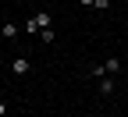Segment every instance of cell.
<instances>
[{
    "label": "cell",
    "instance_id": "5b68a950",
    "mask_svg": "<svg viewBox=\"0 0 128 117\" xmlns=\"http://www.w3.org/2000/svg\"><path fill=\"white\" fill-rule=\"evenodd\" d=\"M36 21H39V28H50V14L39 11V14H36Z\"/></svg>",
    "mask_w": 128,
    "mask_h": 117
},
{
    "label": "cell",
    "instance_id": "8992f818",
    "mask_svg": "<svg viewBox=\"0 0 128 117\" xmlns=\"http://www.w3.org/2000/svg\"><path fill=\"white\" fill-rule=\"evenodd\" d=\"M4 114H7V103H4V99H0V117H4Z\"/></svg>",
    "mask_w": 128,
    "mask_h": 117
},
{
    "label": "cell",
    "instance_id": "6da1fadb",
    "mask_svg": "<svg viewBox=\"0 0 128 117\" xmlns=\"http://www.w3.org/2000/svg\"><path fill=\"white\" fill-rule=\"evenodd\" d=\"M0 36H4V39H18V25H14V21H4V25H0Z\"/></svg>",
    "mask_w": 128,
    "mask_h": 117
},
{
    "label": "cell",
    "instance_id": "277c9868",
    "mask_svg": "<svg viewBox=\"0 0 128 117\" xmlns=\"http://www.w3.org/2000/svg\"><path fill=\"white\" fill-rule=\"evenodd\" d=\"M118 68H121V60H114V57H110V60H107V64H103V71H107V75H114V71H118Z\"/></svg>",
    "mask_w": 128,
    "mask_h": 117
},
{
    "label": "cell",
    "instance_id": "3957f363",
    "mask_svg": "<svg viewBox=\"0 0 128 117\" xmlns=\"http://www.w3.org/2000/svg\"><path fill=\"white\" fill-rule=\"evenodd\" d=\"M114 89H118V85H114V78H110V75H107V78L100 82V92H103V96H110V92H114Z\"/></svg>",
    "mask_w": 128,
    "mask_h": 117
},
{
    "label": "cell",
    "instance_id": "ba28073f",
    "mask_svg": "<svg viewBox=\"0 0 128 117\" xmlns=\"http://www.w3.org/2000/svg\"><path fill=\"white\" fill-rule=\"evenodd\" d=\"M0 68H4V57H0Z\"/></svg>",
    "mask_w": 128,
    "mask_h": 117
},
{
    "label": "cell",
    "instance_id": "52a82bcc",
    "mask_svg": "<svg viewBox=\"0 0 128 117\" xmlns=\"http://www.w3.org/2000/svg\"><path fill=\"white\" fill-rule=\"evenodd\" d=\"M78 4H86V7H96V0H78Z\"/></svg>",
    "mask_w": 128,
    "mask_h": 117
},
{
    "label": "cell",
    "instance_id": "7a4b0ae2",
    "mask_svg": "<svg viewBox=\"0 0 128 117\" xmlns=\"http://www.w3.org/2000/svg\"><path fill=\"white\" fill-rule=\"evenodd\" d=\"M11 71L18 75V78H22V75H28V60H25V57H18V60H11Z\"/></svg>",
    "mask_w": 128,
    "mask_h": 117
}]
</instances>
